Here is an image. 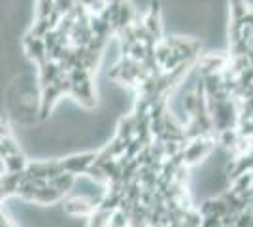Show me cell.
<instances>
[{"instance_id":"3","label":"cell","mask_w":253,"mask_h":227,"mask_svg":"<svg viewBox=\"0 0 253 227\" xmlns=\"http://www.w3.org/2000/svg\"><path fill=\"white\" fill-rule=\"evenodd\" d=\"M134 13L130 0H36L23 47L38 76V118H49L63 98L95 106L106 47Z\"/></svg>"},{"instance_id":"2","label":"cell","mask_w":253,"mask_h":227,"mask_svg":"<svg viewBox=\"0 0 253 227\" xmlns=\"http://www.w3.org/2000/svg\"><path fill=\"white\" fill-rule=\"evenodd\" d=\"M197 68L195 89L229 157L227 191L201 206L204 227H253V4L232 0L229 49Z\"/></svg>"},{"instance_id":"4","label":"cell","mask_w":253,"mask_h":227,"mask_svg":"<svg viewBox=\"0 0 253 227\" xmlns=\"http://www.w3.org/2000/svg\"><path fill=\"white\" fill-rule=\"evenodd\" d=\"M76 180L64 157L29 159L15 140L10 123L0 118V227H15L4 208L8 199L55 205L68 195Z\"/></svg>"},{"instance_id":"1","label":"cell","mask_w":253,"mask_h":227,"mask_svg":"<svg viewBox=\"0 0 253 227\" xmlns=\"http://www.w3.org/2000/svg\"><path fill=\"white\" fill-rule=\"evenodd\" d=\"M117 42L108 76L132 93V108L104 148L64 157L76 178H91L102 189L96 199L64 201V210L85 218L87 227H204L189 174L219 146L217 133L197 89L183 102L187 119L170 108L201 44L167 36L157 4L136 10Z\"/></svg>"}]
</instances>
